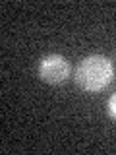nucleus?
Returning a JSON list of instances; mask_svg holds the SVG:
<instances>
[{
  "instance_id": "obj_1",
  "label": "nucleus",
  "mask_w": 116,
  "mask_h": 155,
  "mask_svg": "<svg viewBox=\"0 0 116 155\" xmlns=\"http://www.w3.org/2000/svg\"><path fill=\"white\" fill-rule=\"evenodd\" d=\"M114 78V66L110 58L103 54H91L79 62L76 70V84L83 91L97 93L105 89Z\"/></svg>"
},
{
  "instance_id": "obj_2",
  "label": "nucleus",
  "mask_w": 116,
  "mask_h": 155,
  "mask_svg": "<svg viewBox=\"0 0 116 155\" xmlns=\"http://www.w3.org/2000/svg\"><path fill=\"white\" fill-rule=\"evenodd\" d=\"M39 78L47 84H62L70 78V62L62 54H48L39 62Z\"/></svg>"
},
{
  "instance_id": "obj_3",
  "label": "nucleus",
  "mask_w": 116,
  "mask_h": 155,
  "mask_svg": "<svg viewBox=\"0 0 116 155\" xmlns=\"http://www.w3.org/2000/svg\"><path fill=\"white\" fill-rule=\"evenodd\" d=\"M108 114L112 120H116V93L110 95V99H108Z\"/></svg>"
}]
</instances>
